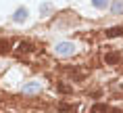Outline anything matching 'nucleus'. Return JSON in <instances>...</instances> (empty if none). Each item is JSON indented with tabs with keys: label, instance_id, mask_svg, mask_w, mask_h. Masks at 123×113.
Wrapping results in <instances>:
<instances>
[{
	"label": "nucleus",
	"instance_id": "6e6552de",
	"mask_svg": "<svg viewBox=\"0 0 123 113\" xmlns=\"http://www.w3.org/2000/svg\"><path fill=\"white\" fill-rule=\"evenodd\" d=\"M92 4H94L96 8H104L106 4H109V0H92Z\"/></svg>",
	"mask_w": 123,
	"mask_h": 113
},
{
	"label": "nucleus",
	"instance_id": "1a4fd4ad",
	"mask_svg": "<svg viewBox=\"0 0 123 113\" xmlns=\"http://www.w3.org/2000/svg\"><path fill=\"white\" fill-rule=\"evenodd\" d=\"M31 50H33L31 44H21L19 46V53H31Z\"/></svg>",
	"mask_w": 123,
	"mask_h": 113
},
{
	"label": "nucleus",
	"instance_id": "0eeeda50",
	"mask_svg": "<svg viewBox=\"0 0 123 113\" xmlns=\"http://www.w3.org/2000/svg\"><path fill=\"white\" fill-rule=\"evenodd\" d=\"M109 109H106V105H102V103H98V105L92 107V113H106Z\"/></svg>",
	"mask_w": 123,
	"mask_h": 113
},
{
	"label": "nucleus",
	"instance_id": "f257e3e1",
	"mask_svg": "<svg viewBox=\"0 0 123 113\" xmlns=\"http://www.w3.org/2000/svg\"><path fill=\"white\" fill-rule=\"evenodd\" d=\"M54 53L58 57H71L75 53V44L73 42H58L56 46H54Z\"/></svg>",
	"mask_w": 123,
	"mask_h": 113
},
{
	"label": "nucleus",
	"instance_id": "39448f33",
	"mask_svg": "<svg viewBox=\"0 0 123 113\" xmlns=\"http://www.w3.org/2000/svg\"><path fill=\"white\" fill-rule=\"evenodd\" d=\"M111 13L113 15H123V0H113L111 2Z\"/></svg>",
	"mask_w": 123,
	"mask_h": 113
},
{
	"label": "nucleus",
	"instance_id": "9d476101",
	"mask_svg": "<svg viewBox=\"0 0 123 113\" xmlns=\"http://www.w3.org/2000/svg\"><path fill=\"white\" fill-rule=\"evenodd\" d=\"M8 48H11V46H8V42H6V40H0V53H6Z\"/></svg>",
	"mask_w": 123,
	"mask_h": 113
},
{
	"label": "nucleus",
	"instance_id": "9b49d317",
	"mask_svg": "<svg viewBox=\"0 0 123 113\" xmlns=\"http://www.w3.org/2000/svg\"><path fill=\"white\" fill-rule=\"evenodd\" d=\"M40 11H42V15H48V13L52 11V7H50V4H42V7H40Z\"/></svg>",
	"mask_w": 123,
	"mask_h": 113
},
{
	"label": "nucleus",
	"instance_id": "f8f14e48",
	"mask_svg": "<svg viewBox=\"0 0 123 113\" xmlns=\"http://www.w3.org/2000/svg\"><path fill=\"white\" fill-rule=\"evenodd\" d=\"M58 92H71V88H69V86H63V84H58Z\"/></svg>",
	"mask_w": 123,
	"mask_h": 113
},
{
	"label": "nucleus",
	"instance_id": "f03ea898",
	"mask_svg": "<svg viewBox=\"0 0 123 113\" xmlns=\"http://www.w3.org/2000/svg\"><path fill=\"white\" fill-rule=\"evenodd\" d=\"M25 19H27V8L25 7H19L13 13V21H15V23H23Z\"/></svg>",
	"mask_w": 123,
	"mask_h": 113
},
{
	"label": "nucleus",
	"instance_id": "423d86ee",
	"mask_svg": "<svg viewBox=\"0 0 123 113\" xmlns=\"http://www.w3.org/2000/svg\"><path fill=\"white\" fill-rule=\"evenodd\" d=\"M121 33H123V27H111V29H106V36L109 38H117Z\"/></svg>",
	"mask_w": 123,
	"mask_h": 113
},
{
	"label": "nucleus",
	"instance_id": "20e7f679",
	"mask_svg": "<svg viewBox=\"0 0 123 113\" xmlns=\"http://www.w3.org/2000/svg\"><path fill=\"white\" fill-rule=\"evenodd\" d=\"M119 59H121V57H119V53H115V50L104 54V63H106V65H117V63H119Z\"/></svg>",
	"mask_w": 123,
	"mask_h": 113
},
{
	"label": "nucleus",
	"instance_id": "7ed1b4c3",
	"mask_svg": "<svg viewBox=\"0 0 123 113\" xmlns=\"http://www.w3.org/2000/svg\"><path fill=\"white\" fill-rule=\"evenodd\" d=\"M40 88H42V84H40V82H29V84H25V86H23V92H25V94H36Z\"/></svg>",
	"mask_w": 123,
	"mask_h": 113
}]
</instances>
